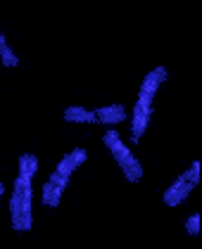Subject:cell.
<instances>
[{
	"label": "cell",
	"mask_w": 202,
	"mask_h": 249,
	"mask_svg": "<svg viewBox=\"0 0 202 249\" xmlns=\"http://www.w3.org/2000/svg\"><path fill=\"white\" fill-rule=\"evenodd\" d=\"M31 199H34V188H31V178L19 173L15 180V190L10 197V216H12V228L15 230H31L34 223V211H31Z\"/></svg>",
	"instance_id": "6da1fadb"
},
{
	"label": "cell",
	"mask_w": 202,
	"mask_h": 249,
	"mask_svg": "<svg viewBox=\"0 0 202 249\" xmlns=\"http://www.w3.org/2000/svg\"><path fill=\"white\" fill-rule=\"evenodd\" d=\"M102 142L107 145V150L112 152L114 161L119 164V169L124 171V176L129 178L131 183H138V180L143 178V166H141V161L133 157V152L124 145L121 135L117 133V131H107V133L102 135Z\"/></svg>",
	"instance_id": "7a4b0ae2"
},
{
	"label": "cell",
	"mask_w": 202,
	"mask_h": 249,
	"mask_svg": "<svg viewBox=\"0 0 202 249\" xmlns=\"http://www.w3.org/2000/svg\"><path fill=\"white\" fill-rule=\"evenodd\" d=\"M150 116H152V102L138 100L136 107H133V121H131V135H133V142H138V140L143 138L147 124H150Z\"/></svg>",
	"instance_id": "3957f363"
},
{
	"label": "cell",
	"mask_w": 202,
	"mask_h": 249,
	"mask_svg": "<svg viewBox=\"0 0 202 249\" xmlns=\"http://www.w3.org/2000/svg\"><path fill=\"white\" fill-rule=\"evenodd\" d=\"M166 81V69L164 67H157V69H152L150 74L145 76L143 81V86H141V93H138V100H145V102H152L155 95H157V90H160V86Z\"/></svg>",
	"instance_id": "277c9868"
},
{
	"label": "cell",
	"mask_w": 202,
	"mask_h": 249,
	"mask_svg": "<svg viewBox=\"0 0 202 249\" xmlns=\"http://www.w3.org/2000/svg\"><path fill=\"white\" fill-rule=\"evenodd\" d=\"M193 188H195V185H193V183L185 178L183 173H181V176L176 178V183H174V185L164 192V204H169V207H179L185 197L190 195V190H193Z\"/></svg>",
	"instance_id": "5b68a950"
},
{
	"label": "cell",
	"mask_w": 202,
	"mask_h": 249,
	"mask_svg": "<svg viewBox=\"0 0 202 249\" xmlns=\"http://www.w3.org/2000/svg\"><path fill=\"white\" fill-rule=\"evenodd\" d=\"M86 159H88V152H86V150H81V147H76V150L67 152L62 159H60V164H57V173H62V176L72 178V173L76 171Z\"/></svg>",
	"instance_id": "8992f818"
},
{
	"label": "cell",
	"mask_w": 202,
	"mask_h": 249,
	"mask_svg": "<svg viewBox=\"0 0 202 249\" xmlns=\"http://www.w3.org/2000/svg\"><path fill=\"white\" fill-rule=\"evenodd\" d=\"M95 119L100 124H121L126 119V109L124 105H107V107L95 109Z\"/></svg>",
	"instance_id": "52a82bcc"
},
{
	"label": "cell",
	"mask_w": 202,
	"mask_h": 249,
	"mask_svg": "<svg viewBox=\"0 0 202 249\" xmlns=\"http://www.w3.org/2000/svg\"><path fill=\"white\" fill-rule=\"evenodd\" d=\"M64 183H60V180H48L45 185H43V204L45 207H57L60 202H62V195H64Z\"/></svg>",
	"instance_id": "ba28073f"
},
{
	"label": "cell",
	"mask_w": 202,
	"mask_h": 249,
	"mask_svg": "<svg viewBox=\"0 0 202 249\" xmlns=\"http://www.w3.org/2000/svg\"><path fill=\"white\" fill-rule=\"evenodd\" d=\"M62 116H64V121H69V124H98L95 112L86 109V107H67Z\"/></svg>",
	"instance_id": "9c48e42d"
},
{
	"label": "cell",
	"mask_w": 202,
	"mask_h": 249,
	"mask_svg": "<svg viewBox=\"0 0 202 249\" xmlns=\"http://www.w3.org/2000/svg\"><path fill=\"white\" fill-rule=\"evenodd\" d=\"M36 171H38V157L36 154H21V157H19V173L34 178Z\"/></svg>",
	"instance_id": "30bf717a"
},
{
	"label": "cell",
	"mask_w": 202,
	"mask_h": 249,
	"mask_svg": "<svg viewBox=\"0 0 202 249\" xmlns=\"http://www.w3.org/2000/svg\"><path fill=\"white\" fill-rule=\"evenodd\" d=\"M0 64H2V67H7V69H15V67L19 64V57L15 55V50H12L7 43L0 48Z\"/></svg>",
	"instance_id": "8fae6325"
},
{
	"label": "cell",
	"mask_w": 202,
	"mask_h": 249,
	"mask_svg": "<svg viewBox=\"0 0 202 249\" xmlns=\"http://www.w3.org/2000/svg\"><path fill=\"white\" fill-rule=\"evenodd\" d=\"M183 176L190 180V183H193V185H198V183H200V164H198V161H193V166H190Z\"/></svg>",
	"instance_id": "7c38bea8"
},
{
	"label": "cell",
	"mask_w": 202,
	"mask_h": 249,
	"mask_svg": "<svg viewBox=\"0 0 202 249\" xmlns=\"http://www.w3.org/2000/svg\"><path fill=\"white\" fill-rule=\"evenodd\" d=\"M185 230H188L190 235H198V232H200V213H193V216L188 218V223H185Z\"/></svg>",
	"instance_id": "4fadbf2b"
},
{
	"label": "cell",
	"mask_w": 202,
	"mask_h": 249,
	"mask_svg": "<svg viewBox=\"0 0 202 249\" xmlns=\"http://www.w3.org/2000/svg\"><path fill=\"white\" fill-rule=\"evenodd\" d=\"M5 43H7V40H5V36H2V34H0V48H2V45H5Z\"/></svg>",
	"instance_id": "5bb4252c"
},
{
	"label": "cell",
	"mask_w": 202,
	"mask_h": 249,
	"mask_svg": "<svg viewBox=\"0 0 202 249\" xmlns=\"http://www.w3.org/2000/svg\"><path fill=\"white\" fill-rule=\"evenodd\" d=\"M2 192H5V185H2V183H0V197H2Z\"/></svg>",
	"instance_id": "9a60e30c"
}]
</instances>
